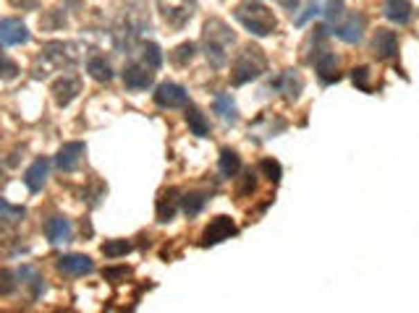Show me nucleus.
I'll list each match as a JSON object with an SVG mask.
<instances>
[{"instance_id":"f257e3e1","label":"nucleus","mask_w":419,"mask_h":313,"mask_svg":"<svg viewBox=\"0 0 419 313\" xmlns=\"http://www.w3.org/2000/svg\"><path fill=\"white\" fill-rule=\"evenodd\" d=\"M233 16H236V21L254 37H270L278 26L273 11L265 8L262 3H257V0H241L239 8L233 11Z\"/></svg>"},{"instance_id":"f03ea898","label":"nucleus","mask_w":419,"mask_h":313,"mask_svg":"<svg viewBox=\"0 0 419 313\" xmlns=\"http://www.w3.org/2000/svg\"><path fill=\"white\" fill-rule=\"evenodd\" d=\"M233 32L228 29L220 19H210L204 23V55L213 63V68H223L226 66V47L233 45Z\"/></svg>"},{"instance_id":"7ed1b4c3","label":"nucleus","mask_w":419,"mask_h":313,"mask_svg":"<svg viewBox=\"0 0 419 313\" xmlns=\"http://www.w3.org/2000/svg\"><path fill=\"white\" fill-rule=\"evenodd\" d=\"M267 68V58L260 47L247 45L241 47V53L236 55L233 66H231V82L241 86V84H249L254 79H260V73Z\"/></svg>"},{"instance_id":"20e7f679","label":"nucleus","mask_w":419,"mask_h":313,"mask_svg":"<svg viewBox=\"0 0 419 313\" xmlns=\"http://www.w3.org/2000/svg\"><path fill=\"white\" fill-rule=\"evenodd\" d=\"M157 11L170 29H184L194 13V0H157Z\"/></svg>"},{"instance_id":"39448f33","label":"nucleus","mask_w":419,"mask_h":313,"mask_svg":"<svg viewBox=\"0 0 419 313\" xmlns=\"http://www.w3.org/2000/svg\"><path fill=\"white\" fill-rule=\"evenodd\" d=\"M152 99H155V104L163 107V110H179V107H184V104L189 102V94H186V89H184L181 84L163 82L155 89Z\"/></svg>"},{"instance_id":"423d86ee","label":"nucleus","mask_w":419,"mask_h":313,"mask_svg":"<svg viewBox=\"0 0 419 313\" xmlns=\"http://www.w3.org/2000/svg\"><path fill=\"white\" fill-rule=\"evenodd\" d=\"M29 39H32V35L21 19H0V45L16 47L26 45Z\"/></svg>"},{"instance_id":"0eeeda50","label":"nucleus","mask_w":419,"mask_h":313,"mask_svg":"<svg viewBox=\"0 0 419 313\" xmlns=\"http://www.w3.org/2000/svg\"><path fill=\"white\" fill-rule=\"evenodd\" d=\"M79 92H82V79L79 76H60L58 82H53V89H50L58 107H69Z\"/></svg>"},{"instance_id":"6e6552de","label":"nucleus","mask_w":419,"mask_h":313,"mask_svg":"<svg viewBox=\"0 0 419 313\" xmlns=\"http://www.w3.org/2000/svg\"><path fill=\"white\" fill-rule=\"evenodd\" d=\"M231 235H236V225L231 217H215V220H210V225L204 227L202 232V245H217L228 240Z\"/></svg>"},{"instance_id":"1a4fd4ad","label":"nucleus","mask_w":419,"mask_h":313,"mask_svg":"<svg viewBox=\"0 0 419 313\" xmlns=\"http://www.w3.org/2000/svg\"><path fill=\"white\" fill-rule=\"evenodd\" d=\"M121 76H123L126 89H132V92H144L152 86V68H147L144 63H129Z\"/></svg>"},{"instance_id":"9d476101","label":"nucleus","mask_w":419,"mask_h":313,"mask_svg":"<svg viewBox=\"0 0 419 313\" xmlns=\"http://www.w3.org/2000/svg\"><path fill=\"white\" fill-rule=\"evenodd\" d=\"M58 272L66 274V277H84V274H92V272H95V264H92L89 256L69 254L58 258Z\"/></svg>"},{"instance_id":"9b49d317","label":"nucleus","mask_w":419,"mask_h":313,"mask_svg":"<svg viewBox=\"0 0 419 313\" xmlns=\"http://www.w3.org/2000/svg\"><path fill=\"white\" fill-rule=\"evenodd\" d=\"M372 53L377 60H391L398 55V35L391 29H377L372 37Z\"/></svg>"},{"instance_id":"f8f14e48","label":"nucleus","mask_w":419,"mask_h":313,"mask_svg":"<svg viewBox=\"0 0 419 313\" xmlns=\"http://www.w3.org/2000/svg\"><path fill=\"white\" fill-rule=\"evenodd\" d=\"M84 151H87V146H84L82 141H69V144H63V146L58 149V154H55V164H58V170L71 173L73 167L82 162Z\"/></svg>"},{"instance_id":"ddd939ff","label":"nucleus","mask_w":419,"mask_h":313,"mask_svg":"<svg viewBox=\"0 0 419 313\" xmlns=\"http://www.w3.org/2000/svg\"><path fill=\"white\" fill-rule=\"evenodd\" d=\"M341 42H348V45H357L364 35V16H357V13H351L346 21L335 23V32H333Z\"/></svg>"},{"instance_id":"4468645a","label":"nucleus","mask_w":419,"mask_h":313,"mask_svg":"<svg viewBox=\"0 0 419 313\" xmlns=\"http://www.w3.org/2000/svg\"><path fill=\"white\" fill-rule=\"evenodd\" d=\"M73 45H69V42H48L45 45V50H42V58L50 60L53 66H73L76 63V53H71Z\"/></svg>"},{"instance_id":"2eb2a0df","label":"nucleus","mask_w":419,"mask_h":313,"mask_svg":"<svg viewBox=\"0 0 419 313\" xmlns=\"http://www.w3.org/2000/svg\"><path fill=\"white\" fill-rule=\"evenodd\" d=\"M45 238L53 245L69 243L71 240V222L66 220V217H50L45 222Z\"/></svg>"},{"instance_id":"dca6fc26","label":"nucleus","mask_w":419,"mask_h":313,"mask_svg":"<svg viewBox=\"0 0 419 313\" xmlns=\"http://www.w3.org/2000/svg\"><path fill=\"white\" fill-rule=\"evenodd\" d=\"M48 170H50V162L45 160V157H39V160H35V162L29 164V170L24 173V183L32 193L42 191L45 180H48Z\"/></svg>"},{"instance_id":"f3484780","label":"nucleus","mask_w":419,"mask_h":313,"mask_svg":"<svg viewBox=\"0 0 419 313\" xmlns=\"http://www.w3.org/2000/svg\"><path fill=\"white\" fill-rule=\"evenodd\" d=\"M314 70H317V76H320V82L323 84H333L341 79V76H338V60H335V53H328V50L314 58Z\"/></svg>"},{"instance_id":"a211bd4d","label":"nucleus","mask_w":419,"mask_h":313,"mask_svg":"<svg viewBox=\"0 0 419 313\" xmlns=\"http://www.w3.org/2000/svg\"><path fill=\"white\" fill-rule=\"evenodd\" d=\"M179 191L176 188H168V191H163L160 193V198H157V222H170L173 217H176V211H179Z\"/></svg>"},{"instance_id":"6ab92c4d","label":"nucleus","mask_w":419,"mask_h":313,"mask_svg":"<svg viewBox=\"0 0 419 313\" xmlns=\"http://www.w3.org/2000/svg\"><path fill=\"white\" fill-rule=\"evenodd\" d=\"M273 86H276L278 92L286 94L288 99H296L301 94V89H304V82H301L299 70H283L276 82H273Z\"/></svg>"},{"instance_id":"aec40b11","label":"nucleus","mask_w":419,"mask_h":313,"mask_svg":"<svg viewBox=\"0 0 419 313\" xmlns=\"http://www.w3.org/2000/svg\"><path fill=\"white\" fill-rule=\"evenodd\" d=\"M383 13L388 21L393 23H409L411 21V13H414V8H411V3L409 0H385L383 3Z\"/></svg>"},{"instance_id":"412c9836","label":"nucleus","mask_w":419,"mask_h":313,"mask_svg":"<svg viewBox=\"0 0 419 313\" xmlns=\"http://www.w3.org/2000/svg\"><path fill=\"white\" fill-rule=\"evenodd\" d=\"M87 73L100 84H108L113 79V68H110V63L102 55H92L87 60Z\"/></svg>"},{"instance_id":"4be33fe9","label":"nucleus","mask_w":419,"mask_h":313,"mask_svg":"<svg viewBox=\"0 0 419 313\" xmlns=\"http://www.w3.org/2000/svg\"><path fill=\"white\" fill-rule=\"evenodd\" d=\"M19 279L24 282L26 287H29V292H32V298H39L42 292H45V279L37 274V269L35 267H29V264H24V267L19 269Z\"/></svg>"},{"instance_id":"5701e85b","label":"nucleus","mask_w":419,"mask_h":313,"mask_svg":"<svg viewBox=\"0 0 419 313\" xmlns=\"http://www.w3.org/2000/svg\"><path fill=\"white\" fill-rule=\"evenodd\" d=\"M186 126H189V131H192L194 136H199V139H204L207 133H210V123H207V117L197 110V107H186Z\"/></svg>"},{"instance_id":"b1692460","label":"nucleus","mask_w":419,"mask_h":313,"mask_svg":"<svg viewBox=\"0 0 419 313\" xmlns=\"http://www.w3.org/2000/svg\"><path fill=\"white\" fill-rule=\"evenodd\" d=\"M217 167H220V175H223V178H236L241 170V157L233 149H223L220 151Z\"/></svg>"},{"instance_id":"393cba45","label":"nucleus","mask_w":419,"mask_h":313,"mask_svg":"<svg viewBox=\"0 0 419 313\" xmlns=\"http://www.w3.org/2000/svg\"><path fill=\"white\" fill-rule=\"evenodd\" d=\"M26 217L24 207H16L11 201L0 198V225H19V222Z\"/></svg>"},{"instance_id":"a878e982","label":"nucleus","mask_w":419,"mask_h":313,"mask_svg":"<svg viewBox=\"0 0 419 313\" xmlns=\"http://www.w3.org/2000/svg\"><path fill=\"white\" fill-rule=\"evenodd\" d=\"M213 107H215V113L226 123H236V107H233V99H231V94H217L215 97V102H213Z\"/></svg>"},{"instance_id":"bb28decb","label":"nucleus","mask_w":419,"mask_h":313,"mask_svg":"<svg viewBox=\"0 0 419 313\" xmlns=\"http://www.w3.org/2000/svg\"><path fill=\"white\" fill-rule=\"evenodd\" d=\"M204 204H207L204 193H184V198H181V209H184L186 217H197L204 209Z\"/></svg>"},{"instance_id":"cd10ccee","label":"nucleus","mask_w":419,"mask_h":313,"mask_svg":"<svg viewBox=\"0 0 419 313\" xmlns=\"http://www.w3.org/2000/svg\"><path fill=\"white\" fill-rule=\"evenodd\" d=\"M142 63L152 70H157L163 66V53H160V47L155 42H144L142 45Z\"/></svg>"},{"instance_id":"c85d7f7f","label":"nucleus","mask_w":419,"mask_h":313,"mask_svg":"<svg viewBox=\"0 0 419 313\" xmlns=\"http://www.w3.org/2000/svg\"><path fill=\"white\" fill-rule=\"evenodd\" d=\"M134 245L129 240H105L102 243V256L105 258H121V256L132 254Z\"/></svg>"},{"instance_id":"c756f323","label":"nucleus","mask_w":419,"mask_h":313,"mask_svg":"<svg viewBox=\"0 0 419 313\" xmlns=\"http://www.w3.org/2000/svg\"><path fill=\"white\" fill-rule=\"evenodd\" d=\"M260 170H262V175L270 180V183H280V178H283V167H280V162L273 160V157L260 160Z\"/></svg>"},{"instance_id":"7c9ffc66","label":"nucleus","mask_w":419,"mask_h":313,"mask_svg":"<svg viewBox=\"0 0 419 313\" xmlns=\"http://www.w3.org/2000/svg\"><path fill=\"white\" fill-rule=\"evenodd\" d=\"M194 53H197V47H194V42H184V45H179L176 50H173V63L179 66V68H184V66H189L194 58Z\"/></svg>"},{"instance_id":"2f4dec72","label":"nucleus","mask_w":419,"mask_h":313,"mask_svg":"<svg viewBox=\"0 0 419 313\" xmlns=\"http://www.w3.org/2000/svg\"><path fill=\"white\" fill-rule=\"evenodd\" d=\"M16 279H19L16 272H11V269H0V295H3V298L16 292V287H19Z\"/></svg>"},{"instance_id":"473e14b6","label":"nucleus","mask_w":419,"mask_h":313,"mask_svg":"<svg viewBox=\"0 0 419 313\" xmlns=\"http://www.w3.org/2000/svg\"><path fill=\"white\" fill-rule=\"evenodd\" d=\"M254 188H257V175L251 173V170H247V173H244V178H241L239 188H236V196L247 198L249 193H254Z\"/></svg>"},{"instance_id":"72a5a7b5","label":"nucleus","mask_w":419,"mask_h":313,"mask_svg":"<svg viewBox=\"0 0 419 313\" xmlns=\"http://www.w3.org/2000/svg\"><path fill=\"white\" fill-rule=\"evenodd\" d=\"M351 82L357 84L362 92H370L372 89L370 86V68H364V66H362V68H354L351 70Z\"/></svg>"},{"instance_id":"f704fd0d","label":"nucleus","mask_w":419,"mask_h":313,"mask_svg":"<svg viewBox=\"0 0 419 313\" xmlns=\"http://www.w3.org/2000/svg\"><path fill=\"white\" fill-rule=\"evenodd\" d=\"M323 13H325V19H328V21L341 19V16H344V0H328Z\"/></svg>"},{"instance_id":"c9c22d12","label":"nucleus","mask_w":419,"mask_h":313,"mask_svg":"<svg viewBox=\"0 0 419 313\" xmlns=\"http://www.w3.org/2000/svg\"><path fill=\"white\" fill-rule=\"evenodd\" d=\"M0 76L3 79H16L19 76V66L13 63V60H8L3 53H0Z\"/></svg>"},{"instance_id":"e433bc0d","label":"nucleus","mask_w":419,"mask_h":313,"mask_svg":"<svg viewBox=\"0 0 419 313\" xmlns=\"http://www.w3.org/2000/svg\"><path fill=\"white\" fill-rule=\"evenodd\" d=\"M317 13H320V3H317V0H310V3H307V11L301 13L299 19H296V23H299V26H304V23L310 21L312 16H317Z\"/></svg>"},{"instance_id":"4c0bfd02","label":"nucleus","mask_w":419,"mask_h":313,"mask_svg":"<svg viewBox=\"0 0 419 313\" xmlns=\"http://www.w3.org/2000/svg\"><path fill=\"white\" fill-rule=\"evenodd\" d=\"M129 274V269L121 267V269H105V279H118V277H126Z\"/></svg>"},{"instance_id":"58836bf2","label":"nucleus","mask_w":419,"mask_h":313,"mask_svg":"<svg viewBox=\"0 0 419 313\" xmlns=\"http://www.w3.org/2000/svg\"><path fill=\"white\" fill-rule=\"evenodd\" d=\"M278 3H280V6H283L286 11H291V13L299 8V0H278Z\"/></svg>"},{"instance_id":"ea45409f","label":"nucleus","mask_w":419,"mask_h":313,"mask_svg":"<svg viewBox=\"0 0 419 313\" xmlns=\"http://www.w3.org/2000/svg\"><path fill=\"white\" fill-rule=\"evenodd\" d=\"M0 178H3V167H0Z\"/></svg>"}]
</instances>
